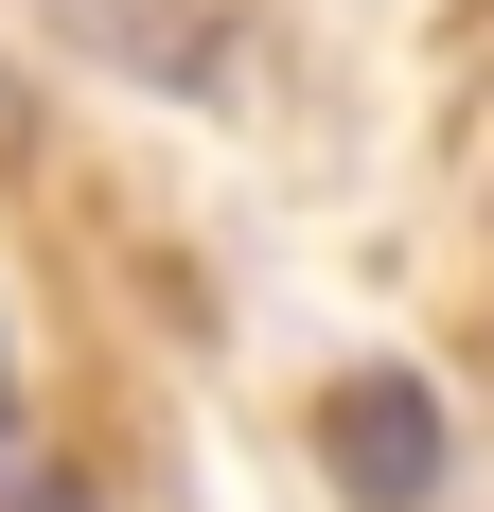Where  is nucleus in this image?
Here are the masks:
<instances>
[{"label":"nucleus","mask_w":494,"mask_h":512,"mask_svg":"<svg viewBox=\"0 0 494 512\" xmlns=\"http://www.w3.org/2000/svg\"><path fill=\"white\" fill-rule=\"evenodd\" d=\"M53 18H71L89 53H124V71H159V89H212V71H230V36H177V18H142V0H53Z\"/></svg>","instance_id":"obj_2"},{"label":"nucleus","mask_w":494,"mask_h":512,"mask_svg":"<svg viewBox=\"0 0 494 512\" xmlns=\"http://www.w3.org/2000/svg\"><path fill=\"white\" fill-rule=\"evenodd\" d=\"M318 460H336L353 512H424V495H442V389H424V371H336Z\"/></svg>","instance_id":"obj_1"}]
</instances>
